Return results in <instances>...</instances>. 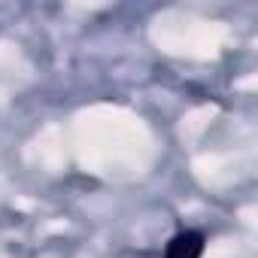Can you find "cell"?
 I'll return each instance as SVG.
<instances>
[{
    "instance_id": "obj_1",
    "label": "cell",
    "mask_w": 258,
    "mask_h": 258,
    "mask_svg": "<svg viewBox=\"0 0 258 258\" xmlns=\"http://www.w3.org/2000/svg\"><path fill=\"white\" fill-rule=\"evenodd\" d=\"M201 255H204V234L198 231L176 234L164 249V258H201Z\"/></svg>"
}]
</instances>
